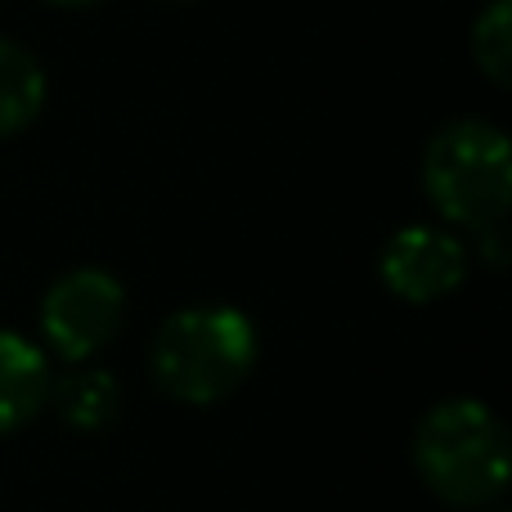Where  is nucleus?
I'll return each mask as SVG.
<instances>
[{
  "label": "nucleus",
  "mask_w": 512,
  "mask_h": 512,
  "mask_svg": "<svg viewBox=\"0 0 512 512\" xmlns=\"http://www.w3.org/2000/svg\"><path fill=\"white\" fill-rule=\"evenodd\" d=\"M414 468L436 499L454 508H490L508 490V432L481 400H441L414 427Z\"/></svg>",
  "instance_id": "f257e3e1"
},
{
  "label": "nucleus",
  "mask_w": 512,
  "mask_h": 512,
  "mask_svg": "<svg viewBox=\"0 0 512 512\" xmlns=\"http://www.w3.org/2000/svg\"><path fill=\"white\" fill-rule=\"evenodd\" d=\"M149 369L180 405H216L256 369V328L234 306L176 310L153 337Z\"/></svg>",
  "instance_id": "f03ea898"
},
{
  "label": "nucleus",
  "mask_w": 512,
  "mask_h": 512,
  "mask_svg": "<svg viewBox=\"0 0 512 512\" xmlns=\"http://www.w3.org/2000/svg\"><path fill=\"white\" fill-rule=\"evenodd\" d=\"M427 203L463 230L504 225L512 203V149L508 135L477 117L441 126L423 153Z\"/></svg>",
  "instance_id": "7ed1b4c3"
},
{
  "label": "nucleus",
  "mask_w": 512,
  "mask_h": 512,
  "mask_svg": "<svg viewBox=\"0 0 512 512\" xmlns=\"http://www.w3.org/2000/svg\"><path fill=\"white\" fill-rule=\"evenodd\" d=\"M126 288L108 270L81 265L50 283L41 297V337L63 364H86L122 333Z\"/></svg>",
  "instance_id": "20e7f679"
},
{
  "label": "nucleus",
  "mask_w": 512,
  "mask_h": 512,
  "mask_svg": "<svg viewBox=\"0 0 512 512\" xmlns=\"http://www.w3.org/2000/svg\"><path fill=\"white\" fill-rule=\"evenodd\" d=\"M468 265L472 256L463 239L441 225H405L382 243L378 256V274L387 292L409 306H432V301L450 297L468 279Z\"/></svg>",
  "instance_id": "39448f33"
},
{
  "label": "nucleus",
  "mask_w": 512,
  "mask_h": 512,
  "mask_svg": "<svg viewBox=\"0 0 512 512\" xmlns=\"http://www.w3.org/2000/svg\"><path fill=\"white\" fill-rule=\"evenodd\" d=\"M50 400V360L32 337L0 328V436L27 427Z\"/></svg>",
  "instance_id": "423d86ee"
},
{
  "label": "nucleus",
  "mask_w": 512,
  "mask_h": 512,
  "mask_svg": "<svg viewBox=\"0 0 512 512\" xmlns=\"http://www.w3.org/2000/svg\"><path fill=\"white\" fill-rule=\"evenodd\" d=\"M45 405L59 414V423L77 427V432H99L122 409V387H117V378L108 369L72 364L63 378H50V400Z\"/></svg>",
  "instance_id": "0eeeda50"
},
{
  "label": "nucleus",
  "mask_w": 512,
  "mask_h": 512,
  "mask_svg": "<svg viewBox=\"0 0 512 512\" xmlns=\"http://www.w3.org/2000/svg\"><path fill=\"white\" fill-rule=\"evenodd\" d=\"M45 108V72L23 45L0 36V140L27 131Z\"/></svg>",
  "instance_id": "6e6552de"
},
{
  "label": "nucleus",
  "mask_w": 512,
  "mask_h": 512,
  "mask_svg": "<svg viewBox=\"0 0 512 512\" xmlns=\"http://www.w3.org/2000/svg\"><path fill=\"white\" fill-rule=\"evenodd\" d=\"M472 59L495 86L512 81V5L508 0H490L472 23Z\"/></svg>",
  "instance_id": "1a4fd4ad"
},
{
  "label": "nucleus",
  "mask_w": 512,
  "mask_h": 512,
  "mask_svg": "<svg viewBox=\"0 0 512 512\" xmlns=\"http://www.w3.org/2000/svg\"><path fill=\"white\" fill-rule=\"evenodd\" d=\"M50 5H59V9H86V5H99V0H50Z\"/></svg>",
  "instance_id": "9d476101"
}]
</instances>
